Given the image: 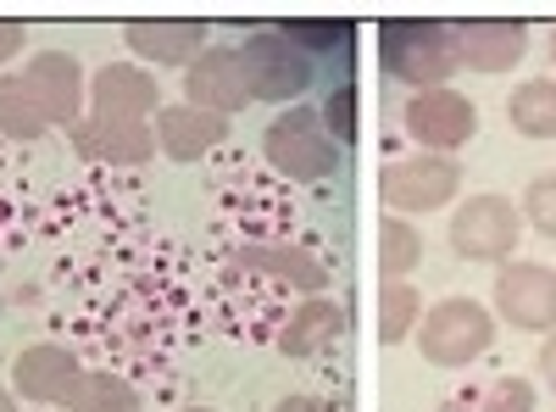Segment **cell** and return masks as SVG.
<instances>
[{
	"instance_id": "8fae6325",
	"label": "cell",
	"mask_w": 556,
	"mask_h": 412,
	"mask_svg": "<svg viewBox=\"0 0 556 412\" xmlns=\"http://www.w3.org/2000/svg\"><path fill=\"white\" fill-rule=\"evenodd\" d=\"M151 112H162V89L146 67L134 62H112L96 73L89 84V117H106V123H146Z\"/></svg>"
},
{
	"instance_id": "9c48e42d",
	"label": "cell",
	"mask_w": 556,
	"mask_h": 412,
	"mask_svg": "<svg viewBox=\"0 0 556 412\" xmlns=\"http://www.w3.org/2000/svg\"><path fill=\"white\" fill-rule=\"evenodd\" d=\"M406 134L424 151L445 157L456 146H468L479 134V112L468 96H456V89H424V96L406 101Z\"/></svg>"
},
{
	"instance_id": "8992f818",
	"label": "cell",
	"mask_w": 556,
	"mask_h": 412,
	"mask_svg": "<svg viewBox=\"0 0 556 412\" xmlns=\"http://www.w3.org/2000/svg\"><path fill=\"white\" fill-rule=\"evenodd\" d=\"M495 312L513 329L556 335V267H545V262H501V273H495Z\"/></svg>"
},
{
	"instance_id": "83f0119b",
	"label": "cell",
	"mask_w": 556,
	"mask_h": 412,
	"mask_svg": "<svg viewBox=\"0 0 556 412\" xmlns=\"http://www.w3.org/2000/svg\"><path fill=\"white\" fill-rule=\"evenodd\" d=\"M273 412H340L334 401H323V396H285Z\"/></svg>"
},
{
	"instance_id": "30bf717a",
	"label": "cell",
	"mask_w": 556,
	"mask_h": 412,
	"mask_svg": "<svg viewBox=\"0 0 556 412\" xmlns=\"http://www.w3.org/2000/svg\"><path fill=\"white\" fill-rule=\"evenodd\" d=\"M451 34H456L462 67H473V73H506L529 51V23L518 17H462L451 23Z\"/></svg>"
},
{
	"instance_id": "ac0fdd59",
	"label": "cell",
	"mask_w": 556,
	"mask_h": 412,
	"mask_svg": "<svg viewBox=\"0 0 556 412\" xmlns=\"http://www.w3.org/2000/svg\"><path fill=\"white\" fill-rule=\"evenodd\" d=\"M240 267H256V273H273L278 285H295L306 296H317L329 285V273H323L317 257H306L301 246H245L240 251Z\"/></svg>"
},
{
	"instance_id": "7402d4cb",
	"label": "cell",
	"mask_w": 556,
	"mask_h": 412,
	"mask_svg": "<svg viewBox=\"0 0 556 412\" xmlns=\"http://www.w3.org/2000/svg\"><path fill=\"white\" fill-rule=\"evenodd\" d=\"M417 262H424V235H417L406 217H384V228H379V267H384V279H406Z\"/></svg>"
},
{
	"instance_id": "52a82bcc",
	"label": "cell",
	"mask_w": 556,
	"mask_h": 412,
	"mask_svg": "<svg viewBox=\"0 0 556 412\" xmlns=\"http://www.w3.org/2000/svg\"><path fill=\"white\" fill-rule=\"evenodd\" d=\"M456 190H462V167H456L451 157H434V151L401 157V162H390L384 178H379V196H384L390 212H434V207H445Z\"/></svg>"
},
{
	"instance_id": "6da1fadb",
	"label": "cell",
	"mask_w": 556,
	"mask_h": 412,
	"mask_svg": "<svg viewBox=\"0 0 556 412\" xmlns=\"http://www.w3.org/2000/svg\"><path fill=\"white\" fill-rule=\"evenodd\" d=\"M379 62L390 78L424 89H451V73L462 67L456 57V34L451 23H429V17H395L379 28Z\"/></svg>"
},
{
	"instance_id": "4fadbf2b",
	"label": "cell",
	"mask_w": 556,
	"mask_h": 412,
	"mask_svg": "<svg viewBox=\"0 0 556 412\" xmlns=\"http://www.w3.org/2000/svg\"><path fill=\"white\" fill-rule=\"evenodd\" d=\"M23 78L34 84V96L45 107V117L62 123V128H78L89 112H84V73L67 51H34V62L23 67Z\"/></svg>"
},
{
	"instance_id": "f546056e",
	"label": "cell",
	"mask_w": 556,
	"mask_h": 412,
	"mask_svg": "<svg viewBox=\"0 0 556 412\" xmlns=\"http://www.w3.org/2000/svg\"><path fill=\"white\" fill-rule=\"evenodd\" d=\"M0 412H17V401H12L7 390H0Z\"/></svg>"
},
{
	"instance_id": "d6a6232c",
	"label": "cell",
	"mask_w": 556,
	"mask_h": 412,
	"mask_svg": "<svg viewBox=\"0 0 556 412\" xmlns=\"http://www.w3.org/2000/svg\"><path fill=\"white\" fill-rule=\"evenodd\" d=\"M134 412H146V407H134Z\"/></svg>"
},
{
	"instance_id": "e0dca14e",
	"label": "cell",
	"mask_w": 556,
	"mask_h": 412,
	"mask_svg": "<svg viewBox=\"0 0 556 412\" xmlns=\"http://www.w3.org/2000/svg\"><path fill=\"white\" fill-rule=\"evenodd\" d=\"M340 335H345V307L312 296V301H301L290 312V324L278 329V351L285 357H317V351H329Z\"/></svg>"
},
{
	"instance_id": "d6986e66",
	"label": "cell",
	"mask_w": 556,
	"mask_h": 412,
	"mask_svg": "<svg viewBox=\"0 0 556 412\" xmlns=\"http://www.w3.org/2000/svg\"><path fill=\"white\" fill-rule=\"evenodd\" d=\"M506 123L523 140H556V78H529L506 96Z\"/></svg>"
},
{
	"instance_id": "4dcf8cb0",
	"label": "cell",
	"mask_w": 556,
	"mask_h": 412,
	"mask_svg": "<svg viewBox=\"0 0 556 412\" xmlns=\"http://www.w3.org/2000/svg\"><path fill=\"white\" fill-rule=\"evenodd\" d=\"M178 412H217V407H178Z\"/></svg>"
},
{
	"instance_id": "44dd1931",
	"label": "cell",
	"mask_w": 556,
	"mask_h": 412,
	"mask_svg": "<svg viewBox=\"0 0 556 412\" xmlns=\"http://www.w3.org/2000/svg\"><path fill=\"white\" fill-rule=\"evenodd\" d=\"M417 324H424V296H417V285L384 279L379 285V340L384 346H401V340L417 335Z\"/></svg>"
},
{
	"instance_id": "603a6c76",
	"label": "cell",
	"mask_w": 556,
	"mask_h": 412,
	"mask_svg": "<svg viewBox=\"0 0 556 412\" xmlns=\"http://www.w3.org/2000/svg\"><path fill=\"white\" fill-rule=\"evenodd\" d=\"M67 407H73V412H134L139 396H134V385L117 379V374H84Z\"/></svg>"
},
{
	"instance_id": "9a60e30c",
	"label": "cell",
	"mask_w": 556,
	"mask_h": 412,
	"mask_svg": "<svg viewBox=\"0 0 556 412\" xmlns=\"http://www.w3.org/2000/svg\"><path fill=\"white\" fill-rule=\"evenodd\" d=\"M228 140V117L201 107H162L156 112V151L167 162H201L212 146Z\"/></svg>"
},
{
	"instance_id": "7c38bea8",
	"label": "cell",
	"mask_w": 556,
	"mask_h": 412,
	"mask_svg": "<svg viewBox=\"0 0 556 412\" xmlns=\"http://www.w3.org/2000/svg\"><path fill=\"white\" fill-rule=\"evenodd\" d=\"M84 374H89V369H84L67 346H28V351H17V362H12V385H17L28 401H39V407H67Z\"/></svg>"
},
{
	"instance_id": "3957f363",
	"label": "cell",
	"mask_w": 556,
	"mask_h": 412,
	"mask_svg": "<svg viewBox=\"0 0 556 412\" xmlns=\"http://www.w3.org/2000/svg\"><path fill=\"white\" fill-rule=\"evenodd\" d=\"M240 62L251 78L256 101H295L301 89L312 84V51L301 45V34L290 28H262L240 45Z\"/></svg>"
},
{
	"instance_id": "1f68e13d",
	"label": "cell",
	"mask_w": 556,
	"mask_h": 412,
	"mask_svg": "<svg viewBox=\"0 0 556 412\" xmlns=\"http://www.w3.org/2000/svg\"><path fill=\"white\" fill-rule=\"evenodd\" d=\"M551 67H556V34H551Z\"/></svg>"
},
{
	"instance_id": "5bb4252c",
	"label": "cell",
	"mask_w": 556,
	"mask_h": 412,
	"mask_svg": "<svg viewBox=\"0 0 556 412\" xmlns=\"http://www.w3.org/2000/svg\"><path fill=\"white\" fill-rule=\"evenodd\" d=\"M67 140L78 157L96 162H117V167H146L156 157V128L151 123H106V117H84L78 128H67Z\"/></svg>"
},
{
	"instance_id": "4316f807",
	"label": "cell",
	"mask_w": 556,
	"mask_h": 412,
	"mask_svg": "<svg viewBox=\"0 0 556 412\" xmlns=\"http://www.w3.org/2000/svg\"><path fill=\"white\" fill-rule=\"evenodd\" d=\"M28 45V34H23V23H12V17H0V62H12L17 51Z\"/></svg>"
},
{
	"instance_id": "ffe728a7",
	"label": "cell",
	"mask_w": 556,
	"mask_h": 412,
	"mask_svg": "<svg viewBox=\"0 0 556 412\" xmlns=\"http://www.w3.org/2000/svg\"><path fill=\"white\" fill-rule=\"evenodd\" d=\"M45 128L51 117H45L34 84L23 73H0V140H39Z\"/></svg>"
},
{
	"instance_id": "2e32d148",
	"label": "cell",
	"mask_w": 556,
	"mask_h": 412,
	"mask_svg": "<svg viewBox=\"0 0 556 412\" xmlns=\"http://www.w3.org/2000/svg\"><path fill=\"white\" fill-rule=\"evenodd\" d=\"M128 51L156 67L195 62L206 51V28L195 17H139V23H128Z\"/></svg>"
},
{
	"instance_id": "cb8c5ba5",
	"label": "cell",
	"mask_w": 556,
	"mask_h": 412,
	"mask_svg": "<svg viewBox=\"0 0 556 412\" xmlns=\"http://www.w3.org/2000/svg\"><path fill=\"white\" fill-rule=\"evenodd\" d=\"M451 412H534V385L529 379H495L479 396L456 401Z\"/></svg>"
},
{
	"instance_id": "ba28073f",
	"label": "cell",
	"mask_w": 556,
	"mask_h": 412,
	"mask_svg": "<svg viewBox=\"0 0 556 412\" xmlns=\"http://www.w3.org/2000/svg\"><path fill=\"white\" fill-rule=\"evenodd\" d=\"M184 96L201 112H217V117H235L240 107H251V78H245V62H240V45H212L201 51L190 67H184Z\"/></svg>"
},
{
	"instance_id": "f1b7e54d",
	"label": "cell",
	"mask_w": 556,
	"mask_h": 412,
	"mask_svg": "<svg viewBox=\"0 0 556 412\" xmlns=\"http://www.w3.org/2000/svg\"><path fill=\"white\" fill-rule=\"evenodd\" d=\"M540 374H545V385L556 390V335H545V346H540Z\"/></svg>"
},
{
	"instance_id": "d4e9b609",
	"label": "cell",
	"mask_w": 556,
	"mask_h": 412,
	"mask_svg": "<svg viewBox=\"0 0 556 412\" xmlns=\"http://www.w3.org/2000/svg\"><path fill=\"white\" fill-rule=\"evenodd\" d=\"M523 217L540 228L545 240H556V173L529 178V190H523Z\"/></svg>"
},
{
	"instance_id": "277c9868",
	"label": "cell",
	"mask_w": 556,
	"mask_h": 412,
	"mask_svg": "<svg viewBox=\"0 0 556 412\" xmlns=\"http://www.w3.org/2000/svg\"><path fill=\"white\" fill-rule=\"evenodd\" d=\"M262 151H267V162L285 173V178H295V185H312V178H329L334 167H340V151H334V134L323 128V117L317 112H285L273 128H267V140H262Z\"/></svg>"
},
{
	"instance_id": "484cf974",
	"label": "cell",
	"mask_w": 556,
	"mask_h": 412,
	"mask_svg": "<svg viewBox=\"0 0 556 412\" xmlns=\"http://www.w3.org/2000/svg\"><path fill=\"white\" fill-rule=\"evenodd\" d=\"M323 128H329L334 134V140H356V96H351V89H334V96H329V107H323Z\"/></svg>"
},
{
	"instance_id": "5b68a950",
	"label": "cell",
	"mask_w": 556,
	"mask_h": 412,
	"mask_svg": "<svg viewBox=\"0 0 556 412\" xmlns=\"http://www.w3.org/2000/svg\"><path fill=\"white\" fill-rule=\"evenodd\" d=\"M523 212L506 196H468L451 217V251L468 262H506L518 251Z\"/></svg>"
},
{
	"instance_id": "7a4b0ae2",
	"label": "cell",
	"mask_w": 556,
	"mask_h": 412,
	"mask_svg": "<svg viewBox=\"0 0 556 412\" xmlns=\"http://www.w3.org/2000/svg\"><path fill=\"white\" fill-rule=\"evenodd\" d=\"M412 340L434 369H468V362H479L495 346V317L468 296H451V301L424 312V324H417Z\"/></svg>"
}]
</instances>
